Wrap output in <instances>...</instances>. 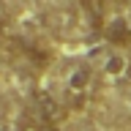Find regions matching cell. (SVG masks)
I'll return each instance as SVG.
<instances>
[{"label": "cell", "instance_id": "cell-3", "mask_svg": "<svg viewBox=\"0 0 131 131\" xmlns=\"http://www.w3.org/2000/svg\"><path fill=\"white\" fill-rule=\"evenodd\" d=\"M104 36L112 44H126V41L131 38V25L126 16H112V19H106L104 25Z\"/></svg>", "mask_w": 131, "mask_h": 131}, {"label": "cell", "instance_id": "cell-2", "mask_svg": "<svg viewBox=\"0 0 131 131\" xmlns=\"http://www.w3.org/2000/svg\"><path fill=\"white\" fill-rule=\"evenodd\" d=\"M90 79H93V74H90L88 66H77L68 77H66V90H68V96H71L74 104H82L90 93Z\"/></svg>", "mask_w": 131, "mask_h": 131}, {"label": "cell", "instance_id": "cell-6", "mask_svg": "<svg viewBox=\"0 0 131 131\" xmlns=\"http://www.w3.org/2000/svg\"><path fill=\"white\" fill-rule=\"evenodd\" d=\"M3 25H6V8L0 6V30H3Z\"/></svg>", "mask_w": 131, "mask_h": 131}, {"label": "cell", "instance_id": "cell-1", "mask_svg": "<svg viewBox=\"0 0 131 131\" xmlns=\"http://www.w3.org/2000/svg\"><path fill=\"white\" fill-rule=\"evenodd\" d=\"M33 104H36V112H38V120H47V123H60L66 117V109L63 104L57 101L49 90H36L33 93Z\"/></svg>", "mask_w": 131, "mask_h": 131}, {"label": "cell", "instance_id": "cell-5", "mask_svg": "<svg viewBox=\"0 0 131 131\" xmlns=\"http://www.w3.org/2000/svg\"><path fill=\"white\" fill-rule=\"evenodd\" d=\"M19 131H55V123H47V120H33V123H25Z\"/></svg>", "mask_w": 131, "mask_h": 131}, {"label": "cell", "instance_id": "cell-7", "mask_svg": "<svg viewBox=\"0 0 131 131\" xmlns=\"http://www.w3.org/2000/svg\"><path fill=\"white\" fill-rule=\"evenodd\" d=\"M117 3H120V6H131V0H117Z\"/></svg>", "mask_w": 131, "mask_h": 131}, {"label": "cell", "instance_id": "cell-4", "mask_svg": "<svg viewBox=\"0 0 131 131\" xmlns=\"http://www.w3.org/2000/svg\"><path fill=\"white\" fill-rule=\"evenodd\" d=\"M126 71V57L123 55H109L106 57V74H112V77H117V74Z\"/></svg>", "mask_w": 131, "mask_h": 131}]
</instances>
